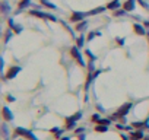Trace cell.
<instances>
[{
    "label": "cell",
    "mask_w": 149,
    "mask_h": 140,
    "mask_svg": "<svg viewBox=\"0 0 149 140\" xmlns=\"http://www.w3.org/2000/svg\"><path fill=\"white\" fill-rule=\"evenodd\" d=\"M98 123H100V124H104V125H108L110 124V120H100Z\"/></svg>",
    "instance_id": "cell-19"
},
{
    "label": "cell",
    "mask_w": 149,
    "mask_h": 140,
    "mask_svg": "<svg viewBox=\"0 0 149 140\" xmlns=\"http://www.w3.org/2000/svg\"><path fill=\"white\" fill-rule=\"evenodd\" d=\"M85 13H80V12H76V13H73V15H72V21H73V22H79V21H82L83 18H85Z\"/></svg>",
    "instance_id": "cell-5"
},
{
    "label": "cell",
    "mask_w": 149,
    "mask_h": 140,
    "mask_svg": "<svg viewBox=\"0 0 149 140\" xmlns=\"http://www.w3.org/2000/svg\"><path fill=\"white\" fill-rule=\"evenodd\" d=\"M61 140H69V139H67V137H64V139H61Z\"/></svg>",
    "instance_id": "cell-25"
},
{
    "label": "cell",
    "mask_w": 149,
    "mask_h": 140,
    "mask_svg": "<svg viewBox=\"0 0 149 140\" xmlns=\"http://www.w3.org/2000/svg\"><path fill=\"white\" fill-rule=\"evenodd\" d=\"M3 117H4V120H8V121L13 120V114H12L10 111H9L8 107H4V108H3Z\"/></svg>",
    "instance_id": "cell-6"
},
{
    "label": "cell",
    "mask_w": 149,
    "mask_h": 140,
    "mask_svg": "<svg viewBox=\"0 0 149 140\" xmlns=\"http://www.w3.org/2000/svg\"><path fill=\"white\" fill-rule=\"evenodd\" d=\"M104 10H105L104 8H98V9H95V10L89 12V15H97V13H101V12H104Z\"/></svg>",
    "instance_id": "cell-15"
},
{
    "label": "cell",
    "mask_w": 149,
    "mask_h": 140,
    "mask_svg": "<svg viewBox=\"0 0 149 140\" xmlns=\"http://www.w3.org/2000/svg\"><path fill=\"white\" fill-rule=\"evenodd\" d=\"M134 31H136L138 34H140V35H143V34H145L143 26H140V25H134Z\"/></svg>",
    "instance_id": "cell-11"
},
{
    "label": "cell",
    "mask_w": 149,
    "mask_h": 140,
    "mask_svg": "<svg viewBox=\"0 0 149 140\" xmlns=\"http://www.w3.org/2000/svg\"><path fill=\"white\" fill-rule=\"evenodd\" d=\"M31 15L37 16V18H47V15H45V13H41V12H38V10H31Z\"/></svg>",
    "instance_id": "cell-10"
},
{
    "label": "cell",
    "mask_w": 149,
    "mask_h": 140,
    "mask_svg": "<svg viewBox=\"0 0 149 140\" xmlns=\"http://www.w3.org/2000/svg\"><path fill=\"white\" fill-rule=\"evenodd\" d=\"M18 72H21V67H10V69H9V72H8V74H6V78H8V79L15 78Z\"/></svg>",
    "instance_id": "cell-4"
},
{
    "label": "cell",
    "mask_w": 149,
    "mask_h": 140,
    "mask_svg": "<svg viewBox=\"0 0 149 140\" xmlns=\"http://www.w3.org/2000/svg\"><path fill=\"white\" fill-rule=\"evenodd\" d=\"M132 108V104H124L123 107L120 108L119 111H117L116 114L113 115V118H120V117H124V115L127 114V112H129V110H130Z\"/></svg>",
    "instance_id": "cell-1"
},
{
    "label": "cell",
    "mask_w": 149,
    "mask_h": 140,
    "mask_svg": "<svg viewBox=\"0 0 149 140\" xmlns=\"http://www.w3.org/2000/svg\"><path fill=\"white\" fill-rule=\"evenodd\" d=\"M107 8H108V9H111V10H113V9H119V8H120L119 0H114V2H111V3L107 6Z\"/></svg>",
    "instance_id": "cell-9"
},
{
    "label": "cell",
    "mask_w": 149,
    "mask_h": 140,
    "mask_svg": "<svg viewBox=\"0 0 149 140\" xmlns=\"http://www.w3.org/2000/svg\"><path fill=\"white\" fill-rule=\"evenodd\" d=\"M124 15V10H116V16H123Z\"/></svg>",
    "instance_id": "cell-20"
},
{
    "label": "cell",
    "mask_w": 149,
    "mask_h": 140,
    "mask_svg": "<svg viewBox=\"0 0 149 140\" xmlns=\"http://www.w3.org/2000/svg\"><path fill=\"white\" fill-rule=\"evenodd\" d=\"M79 140H85V137H83V136H82V137H79Z\"/></svg>",
    "instance_id": "cell-24"
},
{
    "label": "cell",
    "mask_w": 149,
    "mask_h": 140,
    "mask_svg": "<svg viewBox=\"0 0 149 140\" xmlns=\"http://www.w3.org/2000/svg\"><path fill=\"white\" fill-rule=\"evenodd\" d=\"M83 44H85V40H83V37L78 38V47H83Z\"/></svg>",
    "instance_id": "cell-17"
},
{
    "label": "cell",
    "mask_w": 149,
    "mask_h": 140,
    "mask_svg": "<svg viewBox=\"0 0 149 140\" xmlns=\"http://www.w3.org/2000/svg\"><path fill=\"white\" fill-rule=\"evenodd\" d=\"M92 121H100V115H97V114H95V115H92Z\"/></svg>",
    "instance_id": "cell-21"
},
{
    "label": "cell",
    "mask_w": 149,
    "mask_h": 140,
    "mask_svg": "<svg viewBox=\"0 0 149 140\" xmlns=\"http://www.w3.org/2000/svg\"><path fill=\"white\" fill-rule=\"evenodd\" d=\"M86 28V23L85 22H79L78 25H76V31H83Z\"/></svg>",
    "instance_id": "cell-12"
},
{
    "label": "cell",
    "mask_w": 149,
    "mask_h": 140,
    "mask_svg": "<svg viewBox=\"0 0 149 140\" xmlns=\"http://www.w3.org/2000/svg\"><path fill=\"white\" fill-rule=\"evenodd\" d=\"M145 140H149V136H148V137H145Z\"/></svg>",
    "instance_id": "cell-26"
},
{
    "label": "cell",
    "mask_w": 149,
    "mask_h": 140,
    "mask_svg": "<svg viewBox=\"0 0 149 140\" xmlns=\"http://www.w3.org/2000/svg\"><path fill=\"white\" fill-rule=\"evenodd\" d=\"M8 10H9L8 4H6V3H3V12H4V13H6V12H8Z\"/></svg>",
    "instance_id": "cell-23"
},
{
    "label": "cell",
    "mask_w": 149,
    "mask_h": 140,
    "mask_svg": "<svg viewBox=\"0 0 149 140\" xmlns=\"http://www.w3.org/2000/svg\"><path fill=\"white\" fill-rule=\"evenodd\" d=\"M95 35H98V34H94V32H91V34H89V37H88V40H94V37H95Z\"/></svg>",
    "instance_id": "cell-22"
},
{
    "label": "cell",
    "mask_w": 149,
    "mask_h": 140,
    "mask_svg": "<svg viewBox=\"0 0 149 140\" xmlns=\"http://www.w3.org/2000/svg\"><path fill=\"white\" fill-rule=\"evenodd\" d=\"M145 125H146V123H134L133 127H139V129H142V127H145Z\"/></svg>",
    "instance_id": "cell-18"
},
{
    "label": "cell",
    "mask_w": 149,
    "mask_h": 140,
    "mask_svg": "<svg viewBox=\"0 0 149 140\" xmlns=\"http://www.w3.org/2000/svg\"><path fill=\"white\" fill-rule=\"evenodd\" d=\"M134 2L136 0H129V2H126L124 3V10H127V12H132L134 9Z\"/></svg>",
    "instance_id": "cell-7"
},
{
    "label": "cell",
    "mask_w": 149,
    "mask_h": 140,
    "mask_svg": "<svg viewBox=\"0 0 149 140\" xmlns=\"http://www.w3.org/2000/svg\"><path fill=\"white\" fill-rule=\"evenodd\" d=\"M142 137H143V133L139 130V131H134V133H132L130 134V139L132 140H140Z\"/></svg>",
    "instance_id": "cell-8"
},
{
    "label": "cell",
    "mask_w": 149,
    "mask_h": 140,
    "mask_svg": "<svg viewBox=\"0 0 149 140\" xmlns=\"http://www.w3.org/2000/svg\"><path fill=\"white\" fill-rule=\"evenodd\" d=\"M28 4H29V0H22V2H21V4H19V8H21V9H22V8H26Z\"/></svg>",
    "instance_id": "cell-16"
},
{
    "label": "cell",
    "mask_w": 149,
    "mask_h": 140,
    "mask_svg": "<svg viewBox=\"0 0 149 140\" xmlns=\"http://www.w3.org/2000/svg\"><path fill=\"white\" fill-rule=\"evenodd\" d=\"M70 54L73 55V57H74L76 60H78V63H79V64H82V66H85V61L82 60V57H80V54H79V51H78V47H73V48H72V50H70Z\"/></svg>",
    "instance_id": "cell-3"
},
{
    "label": "cell",
    "mask_w": 149,
    "mask_h": 140,
    "mask_svg": "<svg viewBox=\"0 0 149 140\" xmlns=\"http://www.w3.org/2000/svg\"><path fill=\"white\" fill-rule=\"evenodd\" d=\"M41 3L44 4V6H48V8H51V9H56V6L53 3H50V2H47V0H41Z\"/></svg>",
    "instance_id": "cell-14"
},
{
    "label": "cell",
    "mask_w": 149,
    "mask_h": 140,
    "mask_svg": "<svg viewBox=\"0 0 149 140\" xmlns=\"http://www.w3.org/2000/svg\"><path fill=\"white\" fill-rule=\"evenodd\" d=\"M97 131H100V133H104V131H107V125H104V124H101V125H97Z\"/></svg>",
    "instance_id": "cell-13"
},
{
    "label": "cell",
    "mask_w": 149,
    "mask_h": 140,
    "mask_svg": "<svg viewBox=\"0 0 149 140\" xmlns=\"http://www.w3.org/2000/svg\"><path fill=\"white\" fill-rule=\"evenodd\" d=\"M16 133H18V134H21V136H25L26 139H29V140H38L31 131H28V130H23V129H21V127H19V129H16Z\"/></svg>",
    "instance_id": "cell-2"
}]
</instances>
